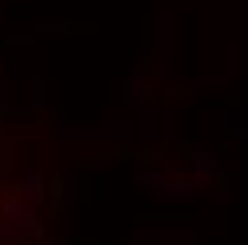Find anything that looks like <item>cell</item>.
I'll list each match as a JSON object with an SVG mask.
<instances>
[{
	"mask_svg": "<svg viewBox=\"0 0 248 245\" xmlns=\"http://www.w3.org/2000/svg\"><path fill=\"white\" fill-rule=\"evenodd\" d=\"M192 237L188 225H140L128 245H184Z\"/></svg>",
	"mask_w": 248,
	"mask_h": 245,
	"instance_id": "obj_1",
	"label": "cell"
},
{
	"mask_svg": "<svg viewBox=\"0 0 248 245\" xmlns=\"http://www.w3.org/2000/svg\"><path fill=\"white\" fill-rule=\"evenodd\" d=\"M220 177V153H212V149H200L188 157V181L196 189H208L212 181Z\"/></svg>",
	"mask_w": 248,
	"mask_h": 245,
	"instance_id": "obj_2",
	"label": "cell"
},
{
	"mask_svg": "<svg viewBox=\"0 0 248 245\" xmlns=\"http://www.w3.org/2000/svg\"><path fill=\"white\" fill-rule=\"evenodd\" d=\"M16 197L24 205H40L44 197H48V173H40V169H32V165H28V169L20 173V181H16Z\"/></svg>",
	"mask_w": 248,
	"mask_h": 245,
	"instance_id": "obj_3",
	"label": "cell"
},
{
	"mask_svg": "<svg viewBox=\"0 0 248 245\" xmlns=\"http://www.w3.org/2000/svg\"><path fill=\"white\" fill-rule=\"evenodd\" d=\"M172 28H176V24H172V12H168V8L152 17V40H156V49L164 52V56H160V60H164V76L172 72Z\"/></svg>",
	"mask_w": 248,
	"mask_h": 245,
	"instance_id": "obj_4",
	"label": "cell"
},
{
	"mask_svg": "<svg viewBox=\"0 0 248 245\" xmlns=\"http://www.w3.org/2000/svg\"><path fill=\"white\" fill-rule=\"evenodd\" d=\"M132 137L140 145H152L160 137V105H140V113L132 121Z\"/></svg>",
	"mask_w": 248,
	"mask_h": 245,
	"instance_id": "obj_5",
	"label": "cell"
},
{
	"mask_svg": "<svg viewBox=\"0 0 248 245\" xmlns=\"http://www.w3.org/2000/svg\"><path fill=\"white\" fill-rule=\"evenodd\" d=\"M160 201H164V205H172V209H184V205L200 201V189L192 185L188 177H168V185H164V193H160Z\"/></svg>",
	"mask_w": 248,
	"mask_h": 245,
	"instance_id": "obj_6",
	"label": "cell"
},
{
	"mask_svg": "<svg viewBox=\"0 0 248 245\" xmlns=\"http://www.w3.org/2000/svg\"><path fill=\"white\" fill-rule=\"evenodd\" d=\"M56 193H60L64 205H80V197H84V173L80 169H64L60 181H56Z\"/></svg>",
	"mask_w": 248,
	"mask_h": 245,
	"instance_id": "obj_7",
	"label": "cell"
},
{
	"mask_svg": "<svg viewBox=\"0 0 248 245\" xmlns=\"http://www.w3.org/2000/svg\"><path fill=\"white\" fill-rule=\"evenodd\" d=\"M44 97H48V81H44V76H32V81H28V109L44 113Z\"/></svg>",
	"mask_w": 248,
	"mask_h": 245,
	"instance_id": "obj_8",
	"label": "cell"
},
{
	"mask_svg": "<svg viewBox=\"0 0 248 245\" xmlns=\"http://www.w3.org/2000/svg\"><path fill=\"white\" fill-rule=\"evenodd\" d=\"M172 133H176V109H172V105H164V109H160V137H164V141H172Z\"/></svg>",
	"mask_w": 248,
	"mask_h": 245,
	"instance_id": "obj_9",
	"label": "cell"
},
{
	"mask_svg": "<svg viewBox=\"0 0 248 245\" xmlns=\"http://www.w3.org/2000/svg\"><path fill=\"white\" fill-rule=\"evenodd\" d=\"M228 129H248V101L228 109Z\"/></svg>",
	"mask_w": 248,
	"mask_h": 245,
	"instance_id": "obj_10",
	"label": "cell"
},
{
	"mask_svg": "<svg viewBox=\"0 0 248 245\" xmlns=\"http://www.w3.org/2000/svg\"><path fill=\"white\" fill-rule=\"evenodd\" d=\"M224 145H248V129H228L224 133Z\"/></svg>",
	"mask_w": 248,
	"mask_h": 245,
	"instance_id": "obj_11",
	"label": "cell"
}]
</instances>
